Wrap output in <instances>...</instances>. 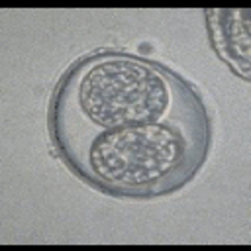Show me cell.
<instances>
[{"label":"cell","mask_w":251,"mask_h":251,"mask_svg":"<svg viewBox=\"0 0 251 251\" xmlns=\"http://www.w3.org/2000/svg\"><path fill=\"white\" fill-rule=\"evenodd\" d=\"M80 104L100 126H145L167 110L169 90L153 67L112 57L88 69L80 84Z\"/></svg>","instance_id":"obj_1"},{"label":"cell","mask_w":251,"mask_h":251,"mask_svg":"<svg viewBox=\"0 0 251 251\" xmlns=\"http://www.w3.org/2000/svg\"><path fill=\"white\" fill-rule=\"evenodd\" d=\"M180 139L163 126H126L106 133L92 147V165L108 180L145 184L180 157Z\"/></svg>","instance_id":"obj_2"},{"label":"cell","mask_w":251,"mask_h":251,"mask_svg":"<svg viewBox=\"0 0 251 251\" xmlns=\"http://www.w3.org/2000/svg\"><path fill=\"white\" fill-rule=\"evenodd\" d=\"M235 16V12H233ZM247 12L237 22L235 18H222L220 25V37H222V49L233 53L235 61L243 65V71L247 73V55H249V41H247Z\"/></svg>","instance_id":"obj_3"}]
</instances>
